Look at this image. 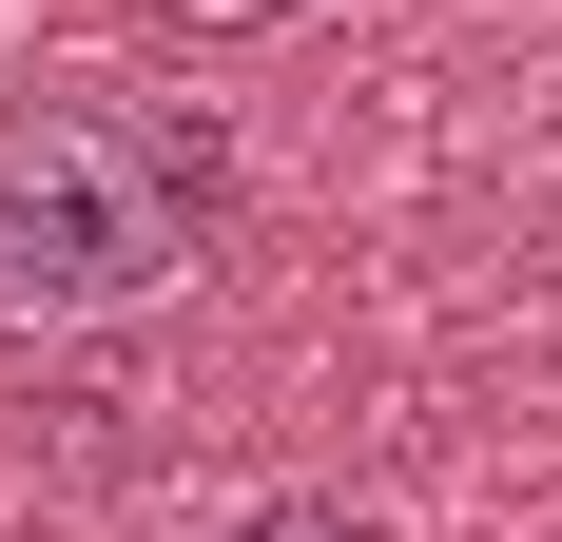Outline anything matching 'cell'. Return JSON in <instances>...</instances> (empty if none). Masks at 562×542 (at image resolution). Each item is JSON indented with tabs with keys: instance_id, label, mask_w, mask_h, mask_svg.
<instances>
[{
	"instance_id": "cell-1",
	"label": "cell",
	"mask_w": 562,
	"mask_h": 542,
	"mask_svg": "<svg viewBox=\"0 0 562 542\" xmlns=\"http://www.w3.org/2000/svg\"><path fill=\"white\" fill-rule=\"evenodd\" d=\"M214 233V136L175 116H0V329H116Z\"/></svg>"
},
{
	"instance_id": "cell-2",
	"label": "cell",
	"mask_w": 562,
	"mask_h": 542,
	"mask_svg": "<svg viewBox=\"0 0 562 542\" xmlns=\"http://www.w3.org/2000/svg\"><path fill=\"white\" fill-rule=\"evenodd\" d=\"M233 542H369V523H349V504H252Z\"/></svg>"
},
{
	"instance_id": "cell-3",
	"label": "cell",
	"mask_w": 562,
	"mask_h": 542,
	"mask_svg": "<svg viewBox=\"0 0 562 542\" xmlns=\"http://www.w3.org/2000/svg\"><path fill=\"white\" fill-rule=\"evenodd\" d=\"M214 20H233V0H214Z\"/></svg>"
}]
</instances>
